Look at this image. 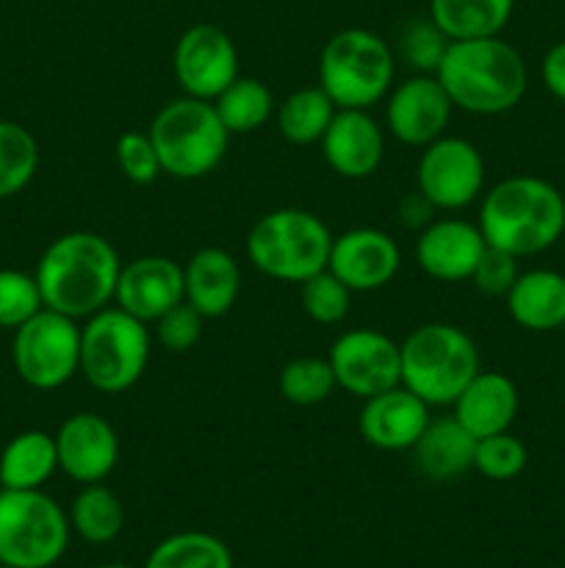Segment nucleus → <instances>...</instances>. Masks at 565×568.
<instances>
[{
    "label": "nucleus",
    "mask_w": 565,
    "mask_h": 568,
    "mask_svg": "<svg viewBox=\"0 0 565 568\" xmlns=\"http://www.w3.org/2000/svg\"><path fill=\"white\" fill-rule=\"evenodd\" d=\"M452 100L435 75H413L386 94V128L410 148H427L443 136L452 116Z\"/></svg>",
    "instance_id": "nucleus-14"
},
{
    "label": "nucleus",
    "mask_w": 565,
    "mask_h": 568,
    "mask_svg": "<svg viewBox=\"0 0 565 568\" xmlns=\"http://www.w3.org/2000/svg\"><path fill=\"white\" fill-rule=\"evenodd\" d=\"M319 144L327 166L349 181L374 175L386 155L380 122L366 109H338Z\"/></svg>",
    "instance_id": "nucleus-20"
},
{
    "label": "nucleus",
    "mask_w": 565,
    "mask_h": 568,
    "mask_svg": "<svg viewBox=\"0 0 565 568\" xmlns=\"http://www.w3.org/2000/svg\"><path fill=\"white\" fill-rule=\"evenodd\" d=\"M39 170L37 136L25 125L0 120V200L20 194Z\"/></svg>",
    "instance_id": "nucleus-31"
},
{
    "label": "nucleus",
    "mask_w": 565,
    "mask_h": 568,
    "mask_svg": "<svg viewBox=\"0 0 565 568\" xmlns=\"http://www.w3.org/2000/svg\"><path fill=\"white\" fill-rule=\"evenodd\" d=\"M150 361V331L116 305L81 325V375L100 394H122L142 381Z\"/></svg>",
    "instance_id": "nucleus-8"
},
{
    "label": "nucleus",
    "mask_w": 565,
    "mask_h": 568,
    "mask_svg": "<svg viewBox=\"0 0 565 568\" xmlns=\"http://www.w3.org/2000/svg\"><path fill=\"white\" fill-rule=\"evenodd\" d=\"M70 527L86 544H111L125 527V505L103 483H89L78 491L70 508Z\"/></svg>",
    "instance_id": "nucleus-27"
},
{
    "label": "nucleus",
    "mask_w": 565,
    "mask_h": 568,
    "mask_svg": "<svg viewBox=\"0 0 565 568\" xmlns=\"http://www.w3.org/2000/svg\"><path fill=\"white\" fill-rule=\"evenodd\" d=\"M332 233L321 216L305 209H277L260 216L247 233V258L260 275L305 283L327 270Z\"/></svg>",
    "instance_id": "nucleus-6"
},
{
    "label": "nucleus",
    "mask_w": 565,
    "mask_h": 568,
    "mask_svg": "<svg viewBox=\"0 0 565 568\" xmlns=\"http://www.w3.org/2000/svg\"><path fill=\"white\" fill-rule=\"evenodd\" d=\"M449 48V39L430 17L410 20L399 33V55L408 67H413L421 75H435L443 53Z\"/></svg>",
    "instance_id": "nucleus-35"
},
{
    "label": "nucleus",
    "mask_w": 565,
    "mask_h": 568,
    "mask_svg": "<svg viewBox=\"0 0 565 568\" xmlns=\"http://www.w3.org/2000/svg\"><path fill=\"white\" fill-rule=\"evenodd\" d=\"M336 111V103L327 98L325 89L302 87L288 94L280 109H277V131L286 142L299 144V148L316 144L321 142L325 131L330 128Z\"/></svg>",
    "instance_id": "nucleus-28"
},
{
    "label": "nucleus",
    "mask_w": 565,
    "mask_h": 568,
    "mask_svg": "<svg viewBox=\"0 0 565 568\" xmlns=\"http://www.w3.org/2000/svg\"><path fill=\"white\" fill-rule=\"evenodd\" d=\"M144 568H233V555L210 532L183 530L155 544Z\"/></svg>",
    "instance_id": "nucleus-29"
},
{
    "label": "nucleus",
    "mask_w": 565,
    "mask_h": 568,
    "mask_svg": "<svg viewBox=\"0 0 565 568\" xmlns=\"http://www.w3.org/2000/svg\"><path fill=\"white\" fill-rule=\"evenodd\" d=\"M55 453H59V469L70 480L89 486V483H103L116 469L120 438L103 416L81 410L61 422L55 430Z\"/></svg>",
    "instance_id": "nucleus-16"
},
{
    "label": "nucleus",
    "mask_w": 565,
    "mask_h": 568,
    "mask_svg": "<svg viewBox=\"0 0 565 568\" xmlns=\"http://www.w3.org/2000/svg\"><path fill=\"white\" fill-rule=\"evenodd\" d=\"M0 568H9V566H0Z\"/></svg>",
    "instance_id": "nucleus-43"
},
{
    "label": "nucleus",
    "mask_w": 565,
    "mask_h": 568,
    "mask_svg": "<svg viewBox=\"0 0 565 568\" xmlns=\"http://www.w3.org/2000/svg\"><path fill=\"white\" fill-rule=\"evenodd\" d=\"M116 164H120L122 175L136 186H147L155 178L164 175L158 153L147 133L142 131H127L116 139Z\"/></svg>",
    "instance_id": "nucleus-37"
},
{
    "label": "nucleus",
    "mask_w": 565,
    "mask_h": 568,
    "mask_svg": "<svg viewBox=\"0 0 565 568\" xmlns=\"http://www.w3.org/2000/svg\"><path fill=\"white\" fill-rule=\"evenodd\" d=\"M504 300L510 320L524 331L548 333L565 327V272H521Z\"/></svg>",
    "instance_id": "nucleus-23"
},
{
    "label": "nucleus",
    "mask_w": 565,
    "mask_h": 568,
    "mask_svg": "<svg viewBox=\"0 0 565 568\" xmlns=\"http://www.w3.org/2000/svg\"><path fill=\"white\" fill-rule=\"evenodd\" d=\"M518 275L521 272H518V258H515V255L504 253V250H496V247H485V253H482L471 281H474V286L480 288L482 294H487V297H504Z\"/></svg>",
    "instance_id": "nucleus-39"
},
{
    "label": "nucleus",
    "mask_w": 565,
    "mask_h": 568,
    "mask_svg": "<svg viewBox=\"0 0 565 568\" xmlns=\"http://www.w3.org/2000/svg\"><path fill=\"white\" fill-rule=\"evenodd\" d=\"M183 292H186V303L197 308L205 320H219L230 314L242 292L238 261L222 247H199L183 264Z\"/></svg>",
    "instance_id": "nucleus-21"
},
{
    "label": "nucleus",
    "mask_w": 565,
    "mask_h": 568,
    "mask_svg": "<svg viewBox=\"0 0 565 568\" xmlns=\"http://www.w3.org/2000/svg\"><path fill=\"white\" fill-rule=\"evenodd\" d=\"M543 87L565 103V42L552 44L541 61Z\"/></svg>",
    "instance_id": "nucleus-41"
},
{
    "label": "nucleus",
    "mask_w": 565,
    "mask_h": 568,
    "mask_svg": "<svg viewBox=\"0 0 565 568\" xmlns=\"http://www.w3.org/2000/svg\"><path fill=\"white\" fill-rule=\"evenodd\" d=\"M172 70L183 94L214 103L242 72L233 39L210 22H197L181 33L172 53Z\"/></svg>",
    "instance_id": "nucleus-13"
},
{
    "label": "nucleus",
    "mask_w": 565,
    "mask_h": 568,
    "mask_svg": "<svg viewBox=\"0 0 565 568\" xmlns=\"http://www.w3.org/2000/svg\"><path fill=\"white\" fill-rule=\"evenodd\" d=\"M186 300L183 266L166 255H138L120 270L114 305L144 325L158 322L166 311Z\"/></svg>",
    "instance_id": "nucleus-17"
},
{
    "label": "nucleus",
    "mask_w": 565,
    "mask_h": 568,
    "mask_svg": "<svg viewBox=\"0 0 565 568\" xmlns=\"http://www.w3.org/2000/svg\"><path fill=\"white\" fill-rule=\"evenodd\" d=\"M415 183L438 211H460L485 189V159L469 139L441 136L421 148Z\"/></svg>",
    "instance_id": "nucleus-11"
},
{
    "label": "nucleus",
    "mask_w": 565,
    "mask_h": 568,
    "mask_svg": "<svg viewBox=\"0 0 565 568\" xmlns=\"http://www.w3.org/2000/svg\"><path fill=\"white\" fill-rule=\"evenodd\" d=\"M327 361L338 388L369 399L402 383L399 344L374 327H355L332 342Z\"/></svg>",
    "instance_id": "nucleus-12"
},
{
    "label": "nucleus",
    "mask_w": 565,
    "mask_h": 568,
    "mask_svg": "<svg viewBox=\"0 0 565 568\" xmlns=\"http://www.w3.org/2000/svg\"><path fill=\"white\" fill-rule=\"evenodd\" d=\"M526 460H530V453H526L524 442L515 438L510 430L496 433V436L476 438L474 469L480 471L482 477H487V480H515V477L526 469Z\"/></svg>",
    "instance_id": "nucleus-34"
},
{
    "label": "nucleus",
    "mask_w": 565,
    "mask_h": 568,
    "mask_svg": "<svg viewBox=\"0 0 565 568\" xmlns=\"http://www.w3.org/2000/svg\"><path fill=\"white\" fill-rule=\"evenodd\" d=\"M11 361L17 377L37 392L66 386L81 372V325L59 311L42 308L14 331Z\"/></svg>",
    "instance_id": "nucleus-10"
},
{
    "label": "nucleus",
    "mask_w": 565,
    "mask_h": 568,
    "mask_svg": "<svg viewBox=\"0 0 565 568\" xmlns=\"http://www.w3.org/2000/svg\"><path fill=\"white\" fill-rule=\"evenodd\" d=\"M402 266L399 244L377 227H352L341 236H332L327 270L349 292H377L397 277Z\"/></svg>",
    "instance_id": "nucleus-15"
},
{
    "label": "nucleus",
    "mask_w": 565,
    "mask_h": 568,
    "mask_svg": "<svg viewBox=\"0 0 565 568\" xmlns=\"http://www.w3.org/2000/svg\"><path fill=\"white\" fill-rule=\"evenodd\" d=\"M44 308L37 277L20 270H0V327L17 331Z\"/></svg>",
    "instance_id": "nucleus-36"
},
{
    "label": "nucleus",
    "mask_w": 565,
    "mask_h": 568,
    "mask_svg": "<svg viewBox=\"0 0 565 568\" xmlns=\"http://www.w3.org/2000/svg\"><path fill=\"white\" fill-rule=\"evenodd\" d=\"M435 205L424 197L421 192L404 194L399 200V222H402L408 231H424L432 220H435Z\"/></svg>",
    "instance_id": "nucleus-40"
},
{
    "label": "nucleus",
    "mask_w": 565,
    "mask_h": 568,
    "mask_svg": "<svg viewBox=\"0 0 565 568\" xmlns=\"http://www.w3.org/2000/svg\"><path fill=\"white\" fill-rule=\"evenodd\" d=\"M435 78L458 109L480 116H496L524 100L526 61L499 37L449 42Z\"/></svg>",
    "instance_id": "nucleus-3"
},
{
    "label": "nucleus",
    "mask_w": 565,
    "mask_h": 568,
    "mask_svg": "<svg viewBox=\"0 0 565 568\" xmlns=\"http://www.w3.org/2000/svg\"><path fill=\"white\" fill-rule=\"evenodd\" d=\"M59 471L55 436L44 430H22L0 453V488L33 491Z\"/></svg>",
    "instance_id": "nucleus-25"
},
{
    "label": "nucleus",
    "mask_w": 565,
    "mask_h": 568,
    "mask_svg": "<svg viewBox=\"0 0 565 568\" xmlns=\"http://www.w3.org/2000/svg\"><path fill=\"white\" fill-rule=\"evenodd\" d=\"M402 386L427 405H454L471 377L480 372L476 344L463 327L430 322L399 344Z\"/></svg>",
    "instance_id": "nucleus-4"
},
{
    "label": "nucleus",
    "mask_w": 565,
    "mask_h": 568,
    "mask_svg": "<svg viewBox=\"0 0 565 568\" xmlns=\"http://www.w3.org/2000/svg\"><path fill=\"white\" fill-rule=\"evenodd\" d=\"M216 114L225 122L227 133H253L260 125H266L275 111V98L269 87L258 78L238 75L219 98L214 100Z\"/></svg>",
    "instance_id": "nucleus-30"
},
{
    "label": "nucleus",
    "mask_w": 565,
    "mask_h": 568,
    "mask_svg": "<svg viewBox=\"0 0 565 568\" xmlns=\"http://www.w3.org/2000/svg\"><path fill=\"white\" fill-rule=\"evenodd\" d=\"M277 386H280L282 399L299 405V408H310V405L325 403L336 392L338 383L330 361L319 358V355H302L282 366Z\"/></svg>",
    "instance_id": "nucleus-32"
},
{
    "label": "nucleus",
    "mask_w": 565,
    "mask_h": 568,
    "mask_svg": "<svg viewBox=\"0 0 565 568\" xmlns=\"http://www.w3.org/2000/svg\"><path fill=\"white\" fill-rule=\"evenodd\" d=\"M203 322L205 316L199 314L197 308L183 300L181 305H175L172 311H166L158 322H155V336H158V344L170 353H186L203 336Z\"/></svg>",
    "instance_id": "nucleus-38"
},
{
    "label": "nucleus",
    "mask_w": 565,
    "mask_h": 568,
    "mask_svg": "<svg viewBox=\"0 0 565 568\" xmlns=\"http://www.w3.org/2000/svg\"><path fill=\"white\" fill-rule=\"evenodd\" d=\"M94 568H133V566H125V564H103V566H94Z\"/></svg>",
    "instance_id": "nucleus-42"
},
{
    "label": "nucleus",
    "mask_w": 565,
    "mask_h": 568,
    "mask_svg": "<svg viewBox=\"0 0 565 568\" xmlns=\"http://www.w3.org/2000/svg\"><path fill=\"white\" fill-rule=\"evenodd\" d=\"M120 270V253L109 239L92 231H72L44 247L33 277L44 308L81 322L114 303Z\"/></svg>",
    "instance_id": "nucleus-1"
},
{
    "label": "nucleus",
    "mask_w": 565,
    "mask_h": 568,
    "mask_svg": "<svg viewBox=\"0 0 565 568\" xmlns=\"http://www.w3.org/2000/svg\"><path fill=\"white\" fill-rule=\"evenodd\" d=\"M452 414L474 438L496 436L518 416V388L502 372L480 369L454 399Z\"/></svg>",
    "instance_id": "nucleus-22"
},
{
    "label": "nucleus",
    "mask_w": 565,
    "mask_h": 568,
    "mask_svg": "<svg viewBox=\"0 0 565 568\" xmlns=\"http://www.w3.org/2000/svg\"><path fill=\"white\" fill-rule=\"evenodd\" d=\"M487 242L480 225L458 220V216H441L432 220L415 239V261L421 272L432 281L460 283L471 281Z\"/></svg>",
    "instance_id": "nucleus-18"
},
{
    "label": "nucleus",
    "mask_w": 565,
    "mask_h": 568,
    "mask_svg": "<svg viewBox=\"0 0 565 568\" xmlns=\"http://www.w3.org/2000/svg\"><path fill=\"white\" fill-rule=\"evenodd\" d=\"M70 516L42 488H0V566H55L70 547Z\"/></svg>",
    "instance_id": "nucleus-9"
},
{
    "label": "nucleus",
    "mask_w": 565,
    "mask_h": 568,
    "mask_svg": "<svg viewBox=\"0 0 565 568\" xmlns=\"http://www.w3.org/2000/svg\"><path fill=\"white\" fill-rule=\"evenodd\" d=\"M430 419V405L399 383L388 392L363 399L358 430L369 447L382 453H408L415 447Z\"/></svg>",
    "instance_id": "nucleus-19"
},
{
    "label": "nucleus",
    "mask_w": 565,
    "mask_h": 568,
    "mask_svg": "<svg viewBox=\"0 0 565 568\" xmlns=\"http://www.w3.org/2000/svg\"><path fill=\"white\" fill-rule=\"evenodd\" d=\"M393 50L369 28L332 33L319 55V87L336 109H366L386 100L393 87Z\"/></svg>",
    "instance_id": "nucleus-7"
},
{
    "label": "nucleus",
    "mask_w": 565,
    "mask_h": 568,
    "mask_svg": "<svg viewBox=\"0 0 565 568\" xmlns=\"http://www.w3.org/2000/svg\"><path fill=\"white\" fill-rule=\"evenodd\" d=\"M147 136L158 153L164 175L177 181H197L210 175L222 164L230 142V133L216 114V105L188 94L161 105L150 122Z\"/></svg>",
    "instance_id": "nucleus-5"
},
{
    "label": "nucleus",
    "mask_w": 565,
    "mask_h": 568,
    "mask_svg": "<svg viewBox=\"0 0 565 568\" xmlns=\"http://www.w3.org/2000/svg\"><path fill=\"white\" fill-rule=\"evenodd\" d=\"M515 0H430V17L449 42L499 37L513 17Z\"/></svg>",
    "instance_id": "nucleus-26"
},
{
    "label": "nucleus",
    "mask_w": 565,
    "mask_h": 568,
    "mask_svg": "<svg viewBox=\"0 0 565 568\" xmlns=\"http://www.w3.org/2000/svg\"><path fill=\"white\" fill-rule=\"evenodd\" d=\"M480 231L487 247L515 258L537 255L565 233V197L535 175H510L482 194Z\"/></svg>",
    "instance_id": "nucleus-2"
},
{
    "label": "nucleus",
    "mask_w": 565,
    "mask_h": 568,
    "mask_svg": "<svg viewBox=\"0 0 565 568\" xmlns=\"http://www.w3.org/2000/svg\"><path fill=\"white\" fill-rule=\"evenodd\" d=\"M563 272H565V270H563Z\"/></svg>",
    "instance_id": "nucleus-44"
},
{
    "label": "nucleus",
    "mask_w": 565,
    "mask_h": 568,
    "mask_svg": "<svg viewBox=\"0 0 565 568\" xmlns=\"http://www.w3.org/2000/svg\"><path fill=\"white\" fill-rule=\"evenodd\" d=\"M299 303H302L308 320H314L316 325H338V322L347 320L352 292L330 270H321L305 283H299Z\"/></svg>",
    "instance_id": "nucleus-33"
},
{
    "label": "nucleus",
    "mask_w": 565,
    "mask_h": 568,
    "mask_svg": "<svg viewBox=\"0 0 565 568\" xmlns=\"http://www.w3.org/2000/svg\"><path fill=\"white\" fill-rule=\"evenodd\" d=\"M474 449L476 438L452 414L430 419L410 453L427 480L449 483L474 469Z\"/></svg>",
    "instance_id": "nucleus-24"
}]
</instances>
